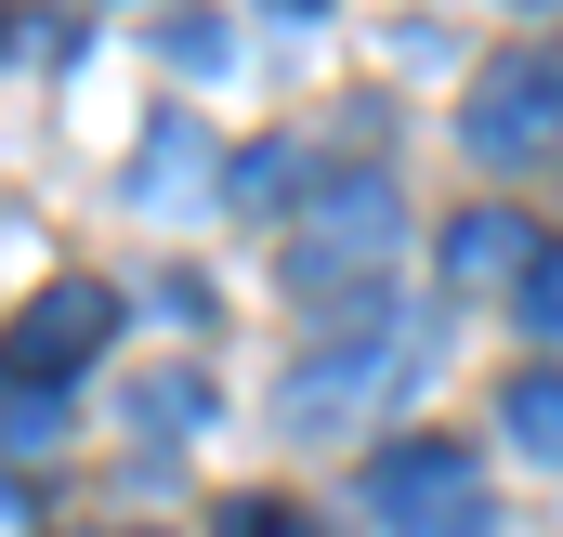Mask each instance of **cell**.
Masks as SVG:
<instances>
[{"label": "cell", "instance_id": "6da1fadb", "mask_svg": "<svg viewBox=\"0 0 563 537\" xmlns=\"http://www.w3.org/2000/svg\"><path fill=\"white\" fill-rule=\"evenodd\" d=\"M367 512H380L394 537H485V525H498L472 446H445V432H407V446L367 459Z\"/></svg>", "mask_w": 563, "mask_h": 537}, {"label": "cell", "instance_id": "7a4b0ae2", "mask_svg": "<svg viewBox=\"0 0 563 537\" xmlns=\"http://www.w3.org/2000/svg\"><path fill=\"white\" fill-rule=\"evenodd\" d=\"M394 237H407L394 184H328V197L288 223V288H301V302H341V288H367V275L394 263Z\"/></svg>", "mask_w": 563, "mask_h": 537}, {"label": "cell", "instance_id": "3957f363", "mask_svg": "<svg viewBox=\"0 0 563 537\" xmlns=\"http://www.w3.org/2000/svg\"><path fill=\"white\" fill-rule=\"evenodd\" d=\"M459 144H472L485 171H525V157H551V144H563V53H551V40H525V53H498V66L472 79Z\"/></svg>", "mask_w": 563, "mask_h": 537}, {"label": "cell", "instance_id": "277c9868", "mask_svg": "<svg viewBox=\"0 0 563 537\" xmlns=\"http://www.w3.org/2000/svg\"><path fill=\"white\" fill-rule=\"evenodd\" d=\"M407 368H420V328L394 315V328H367V341H341V354L288 368V419H301V432H328V419H354V406L380 394V381H407Z\"/></svg>", "mask_w": 563, "mask_h": 537}, {"label": "cell", "instance_id": "5b68a950", "mask_svg": "<svg viewBox=\"0 0 563 537\" xmlns=\"http://www.w3.org/2000/svg\"><path fill=\"white\" fill-rule=\"evenodd\" d=\"M119 328V302L92 288V275H53V288H26V315H13V381H66L92 341Z\"/></svg>", "mask_w": 563, "mask_h": 537}, {"label": "cell", "instance_id": "8992f818", "mask_svg": "<svg viewBox=\"0 0 563 537\" xmlns=\"http://www.w3.org/2000/svg\"><path fill=\"white\" fill-rule=\"evenodd\" d=\"M538 263H551V250H538L498 197L445 223V288H459V302H525V288H538Z\"/></svg>", "mask_w": 563, "mask_h": 537}, {"label": "cell", "instance_id": "52a82bcc", "mask_svg": "<svg viewBox=\"0 0 563 537\" xmlns=\"http://www.w3.org/2000/svg\"><path fill=\"white\" fill-rule=\"evenodd\" d=\"M197 184H236V171L210 157V132H197V119H157V132H144V157H132V197H144V210H197Z\"/></svg>", "mask_w": 563, "mask_h": 537}, {"label": "cell", "instance_id": "ba28073f", "mask_svg": "<svg viewBox=\"0 0 563 537\" xmlns=\"http://www.w3.org/2000/svg\"><path fill=\"white\" fill-rule=\"evenodd\" d=\"M498 432H511L525 459H551V472H563V368H525V381L498 394Z\"/></svg>", "mask_w": 563, "mask_h": 537}, {"label": "cell", "instance_id": "9c48e42d", "mask_svg": "<svg viewBox=\"0 0 563 537\" xmlns=\"http://www.w3.org/2000/svg\"><path fill=\"white\" fill-rule=\"evenodd\" d=\"M0 432H13V472H26L40 446H66V406H53V381H13V419H0Z\"/></svg>", "mask_w": 563, "mask_h": 537}, {"label": "cell", "instance_id": "30bf717a", "mask_svg": "<svg viewBox=\"0 0 563 537\" xmlns=\"http://www.w3.org/2000/svg\"><path fill=\"white\" fill-rule=\"evenodd\" d=\"M144 432H197V419H210V394H197V381H144Z\"/></svg>", "mask_w": 563, "mask_h": 537}, {"label": "cell", "instance_id": "8fae6325", "mask_svg": "<svg viewBox=\"0 0 563 537\" xmlns=\"http://www.w3.org/2000/svg\"><path fill=\"white\" fill-rule=\"evenodd\" d=\"M511 315H525V328H538V341H563V250H551V263H538V288H525V302H511Z\"/></svg>", "mask_w": 563, "mask_h": 537}, {"label": "cell", "instance_id": "7c38bea8", "mask_svg": "<svg viewBox=\"0 0 563 537\" xmlns=\"http://www.w3.org/2000/svg\"><path fill=\"white\" fill-rule=\"evenodd\" d=\"M223 537H314V525H301L288 498H236V525H223Z\"/></svg>", "mask_w": 563, "mask_h": 537}, {"label": "cell", "instance_id": "4fadbf2b", "mask_svg": "<svg viewBox=\"0 0 563 537\" xmlns=\"http://www.w3.org/2000/svg\"><path fill=\"white\" fill-rule=\"evenodd\" d=\"M276 13H328V0H276Z\"/></svg>", "mask_w": 563, "mask_h": 537}, {"label": "cell", "instance_id": "5bb4252c", "mask_svg": "<svg viewBox=\"0 0 563 537\" xmlns=\"http://www.w3.org/2000/svg\"><path fill=\"white\" fill-rule=\"evenodd\" d=\"M525 13H563V0H525Z\"/></svg>", "mask_w": 563, "mask_h": 537}]
</instances>
